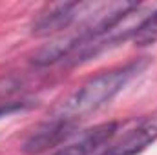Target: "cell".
<instances>
[{
	"instance_id": "1",
	"label": "cell",
	"mask_w": 157,
	"mask_h": 155,
	"mask_svg": "<svg viewBox=\"0 0 157 155\" xmlns=\"http://www.w3.org/2000/svg\"><path fill=\"white\" fill-rule=\"evenodd\" d=\"M148 64L150 60L143 57L124 66H119L91 77L78 89H75L66 100L59 104V108L53 112V119H60L75 124L80 119H86L88 115L95 113L104 104L113 100L133 78L148 68Z\"/></svg>"
},
{
	"instance_id": "2",
	"label": "cell",
	"mask_w": 157,
	"mask_h": 155,
	"mask_svg": "<svg viewBox=\"0 0 157 155\" xmlns=\"http://www.w3.org/2000/svg\"><path fill=\"white\" fill-rule=\"evenodd\" d=\"M88 7V4L82 2H60V4H51L46 9H42L39 17L33 20L31 33L37 37H48L59 31L68 29L78 15Z\"/></svg>"
},
{
	"instance_id": "3",
	"label": "cell",
	"mask_w": 157,
	"mask_h": 155,
	"mask_svg": "<svg viewBox=\"0 0 157 155\" xmlns=\"http://www.w3.org/2000/svg\"><path fill=\"white\" fill-rule=\"evenodd\" d=\"M157 141V115L148 117L108 146L101 155H137Z\"/></svg>"
},
{
	"instance_id": "4",
	"label": "cell",
	"mask_w": 157,
	"mask_h": 155,
	"mask_svg": "<svg viewBox=\"0 0 157 155\" xmlns=\"http://www.w3.org/2000/svg\"><path fill=\"white\" fill-rule=\"evenodd\" d=\"M73 128L71 122L60 120V119H49L48 122H44L39 130L24 142V152L26 153H40L48 148L57 146L62 139H66V135L70 133V130Z\"/></svg>"
},
{
	"instance_id": "5",
	"label": "cell",
	"mask_w": 157,
	"mask_h": 155,
	"mask_svg": "<svg viewBox=\"0 0 157 155\" xmlns=\"http://www.w3.org/2000/svg\"><path fill=\"white\" fill-rule=\"evenodd\" d=\"M115 131H117V124L115 122L97 124L91 130H88L86 133H82L80 139H77L75 142H70L68 146H64L62 150H59L53 155H91L97 148L106 144L115 135Z\"/></svg>"
},
{
	"instance_id": "6",
	"label": "cell",
	"mask_w": 157,
	"mask_h": 155,
	"mask_svg": "<svg viewBox=\"0 0 157 155\" xmlns=\"http://www.w3.org/2000/svg\"><path fill=\"white\" fill-rule=\"evenodd\" d=\"M133 42L139 47H146V46H154L157 42V9L148 13V17L143 20V24L137 28Z\"/></svg>"
}]
</instances>
